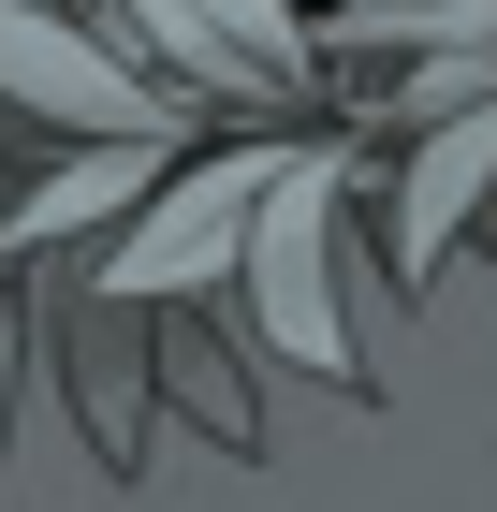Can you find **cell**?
Listing matches in <instances>:
<instances>
[{
  "label": "cell",
  "instance_id": "cell-1",
  "mask_svg": "<svg viewBox=\"0 0 497 512\" xmlns=\"http://www.w3.org/2000/svg\"><path fill=\"white\" fill-rule=\"evenodd\" d=\"M337 191H351V147H278L234 264H249V308H264V352L278 366H322L337 395H366L351 322H337Z\"/></svg>",
  "mask_w": 497,
  "mask_h": 512
},
{
  "label": "cell",
  "instance_id": "cell-2",
  "mask_svg": "<svg viewBox=\"0 0 497 512\" xmlns=\"http://www.w3.org/2000/svg\"><path fill=\"white\" fill-rule=\"evenodd\" d=\"M264 176H278V132L264 147H220L205 176H176V191H147V220L88 264V308H191L205 278H234V235H249Z\"/></svg>",
  "mask_w": 497,
  "mask_h": 512
},
{
  "label": "cell",
  "instance_id": "cell-3",
  "mask_svg": "<svg viewBox=\"0 0 497 512\" xmlns=\"http://www.w3.org/2000/svg\"><path fill=\"white\" fill-rule=\"evenodd\" d=\"M132 30L205 88V103H249V118H293L322 59H307V0H132Z\"/></svg>",
  "mask_w": 497,
  "mask_h": 512
},
{
  "label": "cell",
  "instance_id": "cell-4",
  "mask_svg": "<svg viewBox=\"0 0 497 512\" xmlns=\"http://www.w3.org/2000/svg\"><path fill=\"white\" fill-rule=\"evenodd\" d=\"M0 88H15L44 132H74V147H103V132H161V147H176V132H191L161 74H117L103 44L59 30L44 0H0Z\"/></svg>",
  "mask_w": 497,
  "mask_h": 512
},
{
  "label": "cell",
  "instance_id": "cell-5",
  "mask_svg": "<svg viewBox=\"0 0 497 512\" xmlns=\"http://www.w3.org/2000/svg\"><path fill=\"white\" fill-rule=\"evenodd\" d=\"M483 176H497V88L483 103H439V132L410 147V176H395V293H439V249L468 235V205H483Z\"/></svg>",
  "mask_w": 497,
  "mask_h": 512
}]
</instances>
